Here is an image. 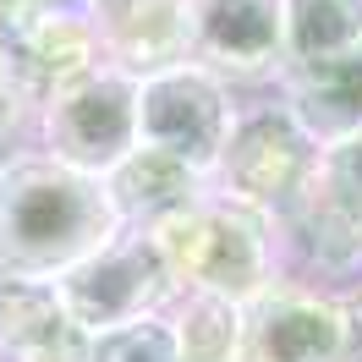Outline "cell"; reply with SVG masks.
Masks as SVG:
<instances>
[{"instance_id":"8fae6325","label":"cell","mask_w":362,"mask_h":362,"mask_svg":"<svg viewBox=\"0 0 362 362\" xmlns=\"http://www.w3.org/2000/svg\"><path fill=\"white\" fill-rule=\"evenodd\" d=\"M291 115L308 137H329V143L357 137L362 132V49L296 71Z\"/></svg>"},{"instance_id":"9c48e42d","label":"cell","mask_w":362,"mask_h":362,"mask_svg":"<svg viewBox=\"0 0 362 362\" xmlns=\"http://www.w3.org/2000/svg\"><path fill=\"white\" fill-rule=\"evenodd\" d=\"M187 28L220 66H264L286 45V0H187Z\"/></svg>"},{"instance_id":"5bb4252c","label":"cell","mask_w":362,"mask_h":362,"mask_svg":"<svg viewBox=\"0 0 362 362\" xmlns=\"http://www.w3.org/2000/svg\"><path fill=\"white\" fill-rule=\"evenodd\" d=\"M88 362H181V340L176 324H159V318H137L121 329L88 340Z\"/></svg>"},{"instance_id":"3957f363","label":"cell","mask_w":362,"mask_h":362,"mask_svg":"<svg viewBox=\"0 0 362 362\" xmlns=\"http://www.w3.org/2000/svg\"><path fill=\"white\" fill-rule=\"evenodd\" d=\"M55 291H61V308L71 313L77 329L105 335V329L148 318L165 296L176 291V274L165 264V252L154 247V236L132 230V236H110L99 252L71 264L55 280Z\"/></svg>"},{"instance_id":"7a4b0ae2","label":"cell","mask_w":362,"mask_h":362,"mask_svg":"<svg viewBox=\"0 0 362 362\" xmlns=\"http://www.w3.org/2000/svg\"><path fill=\"white\" fill-rule=\"evenodd\" d=\"M154 247L176 280H192L204 296H226V302H247L264 291L269 274V247H264V226L247 204L236 198H192L187 209L165 214L148 226Z\"/></svg>"},{"instance_id":"277c9868","label":"cell","mask_w":362,"mask_h":362,"mask_svg":"<svg viewBox=\"0 0 362 362\" xmlns=\"http://www.w3.org/2000/svg\"><path fill=\"white\" fill-rule=\"evenodd\" d=\"M45 148L83 176H110L137 148V77L88 71L45 105Z\"/></svg>"},{"instance_id":"5b68a950","label":"cell","mask_w":362,"mask_h":362,"mask_svg":"<svg viewBox=\"0 0 362 362\" xmlns=\"http://www.w3.org/2000/svg\"><path fill=\"white\" fill-rule=\"evenodd\" d=\"M230 137V110L226 93L209 71L192 66H165L137 83V143L176 154L204 176L209 165H220Z\"/></svg>"},{"instance_id":"4fadbf2b","label":"cell","mask_w":362,"mask_h":362,"mask_svg":"<svg viewBox=\"0 0 362 362\" xmlns=\"http://www.w3.org/2000/svg\"><path fill=\"white\" fill-rule=\"evenodd\" d=\"M236 329H242V313L226 296H198L187 318L176 324L181 340V362H236Z\"/></svg>"},{"instance_id":"2e32d148","label":"cell","mask_w":362,"mask_h":362,"mask_svg":"<svg viewBox=\"0 0 362 362\" xmlns=\"http://www.w3.org/2000/svg\"><path fill=\"white\" fill-rule=\"evenodd\" d=\"M17 143H23V105L0 88V170L17 159Z\"/></svg>"},{"instance_id":"8992f818","label":"cell","mask_w":362,"mask_h":362,"mask_svg":"<svg viewBox=\"0 0 362 362\" xmlns=\"http://www.w3.org/2000/svg\"><path fill=\"white\" fill-rule=\"evenodd\" d=\"M236 362H351L340 302L313 291H258L242 302Z\"/></svg>"},{"instance_id":"52a82bcc","label":"cell","mask_w":362,"mask_h":362,"mask_svg":"<svg viewBox=\"0 0 362 362\" xmlns=\"http://www.w3.org/2000/svg\"><path fill=\"white\" fill-rule=\"evenodd\" d=\"M226 181L236 204L252 209H286L308 192L313 170V137L296 127L291 110H258L247 127H230L226 137Z\"/></svg>"},{"instance_id":"30bf717a","label":"cell","mask_w":362,"mask_h":362,"mask_svg":"<svg viewBox=\"0 0 362 362\" xmlns=\"http://www.w3.org/2000/svg\"><path fill=\"white\" fill-rule=\"evenodd\" d=\"M105 192H110L121 226L132 220V226L148 230V226H159L165 214H176V209H187L198 198V170L181 165L176 154H159V148H143V143H137L132 154L105 176Z\"/></svg>"},{"instance_id":"ba28073f","label":"cell","mask_w":362,"mask_h":362,"mask_svg":"<svg viewBox=\"0 0 362 362\" xmlns=\"http://www.w3.org/2000/svg\"><path fill=\"white\" fill-rule=\"evenodd\" d=\"M88 340L61 308L55 280L0 269V362H88Z\"/></svg>"},{"instance_id":"7c38bea8","label":"cell","mask_w":362,"mask_h":362,"mask_svg":"<svg viewBox=\"0 0 362 362\" xmlns=\"http://www.w3.org/2000/svg\"><path fill=\"white\" fill-rule=\"evenodd\" d=\"M286 45L302 66L362 49V0H286Z\"/></svg>"},{"instance_id":"6da1fadb","label":"cell","mask_w":362,"mask_h":362,"mask_svg":"<svg viewBox=\"0 0 362 362\" xmlns=\"http://www.w3.org/2000/svg\"><path fill=\"white\" fill-rule=\"evenodd\" d=\"M110 236H121V214L105 176H83L49 154H17L0 170V269L61 280Z\"/></svg>"},{"instance_id":"e0dca14e","label":"cell","mask_w":362,"mask_h":362,"mask_svg":"<svg viewBox=\"0 0 362 362\" xmlns=\"http://www.w3.org/2000/svg\"><path fill=\"white\" fill-rule=\"evenodd\" d=\"M6 6H17V0H0V11H6Z\"/></svg>"},{"instance_id":"9a60e30c","label":"cell","mask_w":362,"mask_h":362,"mask_svg":"<svg viewBox=\"0 0 362 362\" xmlns=\"http://www.w3.org/2000/svg\"><path fill=\"white\" fill-rule=\"evenodd\" d=\"M313 187L346 214V220L362 226V132L340 137L335 148H329V159H324V170L313 176Z\"/></svg>"}]
</instances>
